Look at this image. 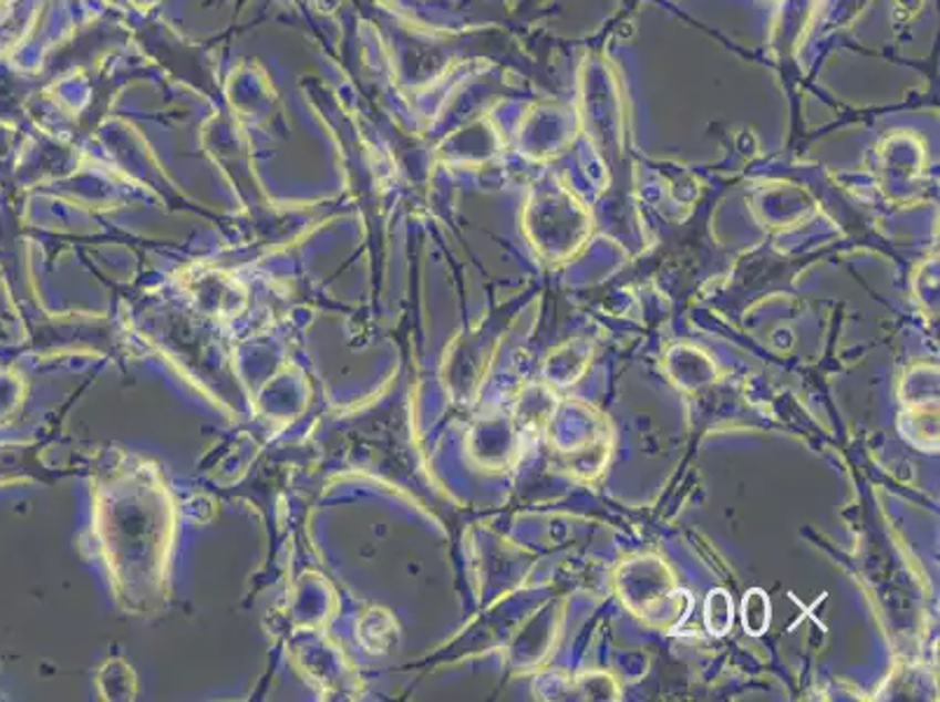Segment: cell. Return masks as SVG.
I'll list each match as a JSON object with an SVG mask.
<instances>
[{
  "label": "cell",
  "instance_id": "6da1fadb",
  "mask_svg": "<svg viewBox=\"0 0 940 702\" xmlns=\"http://www.w3.org/2000/svg\"><path fill=\"white\" fill-rule=\"evenodd\" d=\"M742 618H744V628L751 634H763L769 626V602L767 595L763 590H751L744 597L742 605Z\"/></svg>",
  "mask_w": 940,
  "mask_h": 702
},
{
  "label": "cell",
  "instance_id": "7a4b0ae2",
  "mask_svg": "<svg viewBox=\"0 0 940 702\" xmlns=\"http://www.w3.org/2000/svg\"><path fill=\"white\" fill-rule=\"evenodd\" d=\"M704 618H706L709 632L714 634H725L727 628L733 626V602H730L725 590H714L706 597Z\"/></svg>",
  "mask_w": 940,
  "mask_h": 702
}]
</instances>
